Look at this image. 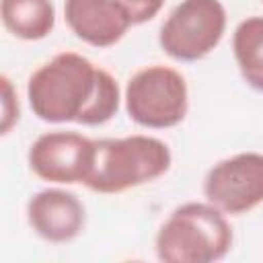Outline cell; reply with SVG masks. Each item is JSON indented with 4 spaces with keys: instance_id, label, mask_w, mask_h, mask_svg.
Returning <instances> with one entry per match:
<instances>
[{
    "instance_id": "1",
    "label": "cell",
    "mask_w": 263,
    "mask_h": 263,
    "mask_svg": "<svg viewBox=\"0 0 263 263\" xmlns=\"http://www.w3.org/2000/svg\"><path fill=\"white\" fill-rule=\"evenodd\" d=\"M33 115L47 123L103 125L117 111L121 90L111 72L76 51H60L27 82Z\"/></svg>"
},
{
    "instance_id": "2",
    "label": "cell",
    "mask_w": 263,
    "mask_h": 263,
    "mask_svg": "<svg viewBox=\"0 0 263 263\" xmlns=\"http://www.w3.org/2000/svg\"><path fill=\"white\" fill-rule=\"evenodd\" d=\"M232 226L210 201L175 208L156 232V257L164 263H212L232 249Z\"/></svg>"
},
{
    "instance_id": "3",
    "label": "cell",
    "mask_w": 263,
    "mask_h": 263,
    "mask_svg": "<svg viewBox=\"0 0 263 263\" xmlns=\"http://www.w3.org/2000/svg\"><path fill=\"white\" fill-rule=\"evenodd\" d=\"M171 162V148L154 136L134 134L97 140L95 162L84 185L105 195L123 193L160 179Z\"/></svg>"
},
{
    "instance_id": "4",
    "label": "cell",
    "mask_w": 263,
    "mask_h": 263,
    "mask_svg": "<svg viewBox=\"0 0 263 263\" xmlns=\"http://www.w3.org/2000/svg\"><path fill=\"white\" fill-rule=\"evenodd\" d=\"M125 111L142 127L168 129L179 125L189 109L185 76L164 64L140 68L125 86Z\"/></svg>"
},
{
    "instance_id": "5",
    "label": "cell",
    "mask_w": 263,
    "mask_h": 263,
    "mask_svg": "<svg viewBox=\"0 0 263 263\" xmlns=\"http://www.w3.org/2000/svg\"><path fill=\"white\" fill-rule=\"evenodd\" d=\"M226 21L220 0H181L160 27V49L173 60L197 62L218 47Z\"/></svg>"
},
{
    "instance_id": "6",
    "label": "cell",
    "mask_w": 263,
    "mask_h": 263,
    "mask_svg": "<svg viewBox=\"0 0 263 263\" xmlns=\"http://www.w3.org/2000/svg\"><path fill=\"white\" fill-rule=\"evenodd\" d=\"M95 148L97 140L78 132H45L29 146L27 162L31 173L41 181L58 185H84L95 162Z\"/></svg>"
},
{
    "instance_id": "7",
    "label": "cell",
    "mask_w": 263,
    "mask_h": 263,
    "mask_svg": "<svg viewBox=\"0 0 263 263\" xmlns=\"http://www.w3.org/2000/svg\"><path fill=\"white\" fill-rule=\"evenodd\" d=\"M205 201L230 216L263 203V154L238 152L216 162L203 179Z\"/></svg>"
},
{
    "instance_id": "8",
    "label": "cell",
    "mask_w": 263,
    "mask_h": 263,
    "mask_svg": "<svg viewBox=\"0 0 263 263\" xmlns=\"http://www.w3.org/2000/svg\"><path fill=\"white\" fill-rule=\"evenodd\" d=\"M27 222L43 240L62 245L84 230L86 210L76 193L49 187L33 193L27 201Z\"/></svg>"
},
{
    "instance_id": "9",
    "label": "cell",
    "mask_w": 263,
    "mask_h": 263,
    "mask_svg": "<svg viewBox=\"0 0 263 263\" xmlns=\"http://www.w3.org/2000/svg\"><path fill=\"white\" fill-rule=\"evenodd\" d=\"M64 21L80 41L99 49L119 43L132 27L117 0H66Z\"/></svg>"
},
{
    "instance_id": "10",
    "label": "cell",
    "mask_w": 263,
    "mask_h": 263,
    "mask_svg": "<svg viewBox=\"0 0 263 263\" xmlns=\"http://www.w3.org/2000/svg\"><path fill=\"white\" fill-rule=\"evenodd\" d=\"M2 25L23 41L45 39L55 27V6L51 0H0Z\"/></svg>"
},
{
    "instance_id": "11",
    "label": "cell",
    "mask_w": 263,
    "mask_h": 263,
    "mask_svg": "<svg viewBox=\"0 0 263 263\" xmlns=\"http://www.w3.org/2000/svg\"><path fill=\"white\" fill-rule=\"evenodd\" d=\"M232 53L242 80L263 92V16H247L236 25Z\"/></svg>"
},
{
    "instance_id": "12",
    "label": "cell",
    "mask_w": 263,
    "mask_h": 263,
    "mask_svg": "<svg viewBox=\"0 0 263 263\" xmlns=\"http://www.w3.org/2000/svg\"><path fill=\"white\" fill-rule=\"evenodd\" d=\"M2 82V121H0V134L6 136L18 121L21 117V105H18V97L16 90L10 82V78L6 74L0 76Z\"/></svg>"
},
{
    "instance_id": "13",
    "label": "cell",
    "mask_w": 263,
    "mask_h": 263,
    "mask_svg": "<svg viewBox=\"0 0 263 263\" xmlns=\"http://www.w3.org/2000/svg\"><path fill=\"white\" fill-rule=\"evenodd\" d=\"M117 2L127 12L132 25H144L152 21L164 6V0H117Z\"/></svg>"
},
{
    "instance_id": "14",
    "label": "cell",
    "mask_w": 263,
    "mask_h": 263,
    "mask_svg": "<svg viewBox=\"0 0 263 263\" xmlns=\"http://www.w3.org/2000/svg\"><path fill=\"white\" fill-rule=\"evenodd\" d=\"M261 2H263V0H261Z\"/></svg>"
}]
</instances>
